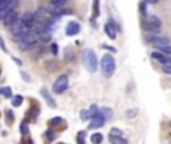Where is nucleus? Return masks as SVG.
<instances>
[{
  "instance_id": "nucleus-1",
  "label": "nucleus",
  "mask_w": 171,
  "mask_h": 144,
  "mask_svg": "<svg viewBox=\"0 0 171 144\" xmlns=\"http://www.w3.org/2000/svg\"><path fill=\"white\" fill-rule=\"evenodd\" d=\"M101 69H102L104 77H107V78L113 77L114 71H116V60L111 54H105L101 59Z\"/></svg>"
},
{
  "instance_id": "nucleus-2",
  "label": "nucleus",
  "mask_w": 171,
  "mask_h": 144,
  "mask_svg": "<svg viewBox=\"0 0 171 144\" xmlns=\"http://www.w3.org/2000/svg\"><path fill=\"white\" fill-rule=\"evenodd\" d=\"M83 63H84V66L87 68L89 72H96V69H98V57H96L95 51L93 50H84V53H83Z\"/></svg>"
},
{
  "instance_id": "nucleus-3",
  "label": "nucleus",
  "mask_w": 171,
  "mask_h": 144,
  "mask_svg": "<svg viewBox=\"0 0 171 144\" xmlns=\"http://www.w3.org/2000/svg\"><path fill=\"white\" fill-rule=\"evenodd\" d=\"M38 41H39V33L35 32V30H27L26 33L21 36L20 47L21 50H29L30 47H33Z\"/></svg>"
},
{
  "instance_id": "nucleus-4",
  "label": "nucleus",
  "mask_w": 171,
  "mask_h": 144,
  "mask_svg": "<svg viewBox=\"0 0 171 144\" xmlns=\"http://www.w3.org/2000/svg\"><path fill=\"white\" fill-rule=\"evenodd\" d=\"M149 33H158L159 30H161V27H162V21H161V18H158L156 15H150L149 18H147V21L144 23L143 26Z\"/></svg>"
},
{
  "instance_id": "nucleus-5",
  "label": "nucleus",
  "mask_w": 171,
  "mask_h": 144,
  "mask_svg": "<svg viewBox=\"0 0 171 144\" xmlns=\"http://www.w3.org/2000/svg\"><path fill=\"white\" fill-rule=\"evenodd\" d=\"M9 29H11V32H12V35H14L15 38H21V36H23V35L29 30V27L24 24V23H23V21H21V18H18V20L15 21V23Z\"/></svg>"
},
{
  "instance_id": "nucleus-6",
  "label": "nucleus",
  "mask_w": 171,
  "mask_h": 144,
  "mask_svg": "<svg viewBox=\"0 0 171 144\" xmlns=\"http://www.w3.org/2000/svg\"><path fill=\"white\" fill-rule=\"evenodd\" d=\"M147 41L150 42L152 45H155V47H162V45H168L170 44V39L167 38V36H159L156 33H150L147 35Z\"/></svg>"
},
{
  "instance_id": "nucleus-7",
  "label": "nucleus",
  "mask_w": 171,
  "mask_h": 144,
  "mask_svg": "<svg viewBox=\"0 0 171 144\" xmlns=\"http://www.w3.org/2000/svg\"><path fill=\"white\" fill-rule=\"evenodd\" d=\"M18 5H20V2H18V0H9L6 5L0 9V20H5L8 15L12 12V11H15V9L18 8Z\"/></svg>"
},
{
  "instance_id": "nucleus-8",
  "label": "nucleus",
  "mask_w": 171,
  "mask_h": 144,
  "mask_svg": "<svg viewBox=\"0 0 171 144\" xmlns=\"http://www.w3.org/2000/svg\"><path fill=\"white\" fill-rule=\"evenodd\" d=\"M69 86V80H68V75H60L57 80H56L54 86H53V90L56 93H63L65 90L68 89Z\"/></svg>"
},
{
  "instance_id": "nucleus-9",
  "label": "nucleus",
  "mask_w": 171,
  "mask_h": 144,
  "mask_svg": "<svg viewBox=\"0 0 171 144\" xmlns=\"http://www.w3.org/2000/svg\"><path fill=\"white\" fill-rule=\"evenodd\" d=\"M105 116L102 114V111H99L96 116L92 117V122L89 123V128L90 129H98V128H102L104 125H105Z\"/></svg>"
},
{
  "instance_id": "nucleus-10",
  "label": "nucleus",
  "mask_w": 171,
  "mask_h": 144,
  "mask_svg": "<svg viewBox=\"0 0 171 144\" xmlns=\"http://www.w3.org/2000/svg\"><path fill=\"white\" fill-rule=\"evenodd\" d=\"M105 33H107V36H108L110 39H116L117 38V29H116L114 21H108L105 24Z\"/></svg>"
},
{
  "instance_id": "nucleus-11",
  "label": "nucleus",
  "mask_w": 171,
  "mask_h": 144,
  "mask_svg": "<svg viewBox=\"0 0 171 144\" xmlns=\"http://www.w3.org/2000/svg\"><path fill=\"white\" fill-rule=\"evenodd\" d=\"M81 30V26L77 23V21H71L68 26H66V35L68 36H74V35H78Z\"/></svg>"
},
{
  "instance_id": "nucleus-12",
  "label": "nucleus",
  "mask_w": 171,
  "mask_h": 144,
  "mask_svg": "<svg viewBox=\"0 0 171 144\" xmlns=\"http://www.w3.org/2000/svg\"><path fill=\"white\" fill-rule=\"evenodd\" d=\"M152 59H155V60H156V62H159L161 65H167V63H168V60H170V57H168L167 54H164V53H161L159 50L152 53Z\"/></svg>"
},
{
  "instance_id": "nucleus-13",
  "label": "nucleus",
  "mask_w": 171,
  "mask_h": 144,
  "mask_svg": "<svg viewBox=\"0 0 171 144\" xmlns=\"http://www.w3.org/2000/svg\"><path fill=\"white\" fill-rule=\"evenodd\" d=\"M51 14L48 9H44V8H41V9H38L36 12H35V20L36 21H44V23H47V18L48 15Z\"/></svg>"
},
{
  "instance_id": "nucleus-14",
  "label": "nucleus",
  "mask_w": 171,
  "mask_h": 144,
  "mask_svg": "<svg viewBox=\"0 0 171 144\" xmlns=\"http://www.w3.org/2000/svg\"><path fill=\"white\" fill-rule=\"evenodd\" d=\"M21 21H23V23H24V24L30 29L32 26H33V23L36 21V20H35V14H33V12H26V14H23Z\"/></svg>"
},
{
  "instance_id": "nucleus-15",
  "label": "nucleus",
  "mask_w": 171,
  "mask_h": 144,
  "mask_svg": "<svg viewBox=\"0 0 171 144\" xmlns=\"http://www.w3.org/2000/svg\"><path fill=\"white\" fill-rule=\"evenodd\" d=\"M17 20H18V12H17V11H12V12L8 15V17L3 21H5V24H6L8 27H11V26H12V24H14Z\"/></svg>"
},
{
  "instance_id": "nucleus-16",
  "label": "nucleus",
  "mask_w": 171,
  "mask_h": 144,
  "mask_svg": "<svg viewBox=\"0 0 171 144\" xmlns=\"http://www.w3.org/2000/svg\"><path fill=\"white\" fill-rule=\"evenodd\" d=\"M41 95L44 96V99L48 102V105L51 107V108H56V101L51 98V95L48 93V90L47 89H41Z\"/></svg>"
},
{
  "instance_id": "nucleus-17",
  "label": "nucleus",
  "mask_w": 171,
  "mask_h": 144,
  "mask_svg": "<svg viewBox=\"0 0 171 144\" xmlns=\"http://www.w3.org/2000/svg\"><path fill=\"white\" fill-rule=\"evenodd\" d=\"M110 141L113 144H126L128 141L122 138V135H110Z\"/></svg>"
},
{
  "instance_id": "nucleus-18",
  "label": "nucleus",
  "mask_w": 171,
  "mask_h": 144,
  "mask_svg": "<svg viewBox=\"0 0 171 144\" xmlns=\"http://www.w3.org/2000/svg\"><path fill=\"white\" fill-rule=\"evenodd\" d=\"M39 41H42V42H50V41H51V33H50V32H47V30L41 32V33H39Z\"/></svg>"
},
{
  "instance_id": "nucleus-19",
  "label": "nucleus",
  "mask_w": 171,
  "mask_h": 144,
  "mask_svg": "<svg viewBox=\"0 0 171 144\" xmlns=\"http://www.w3.org/2000/svg\"><path fill=\"white\" fill-rule=\"evenodd\" d=\"M102 140H104L102 134H99V132H96V134H93V135L90 137V141H92L93 144H99V143H102Z\"/></svg>"
},
{
  "instance_id": "nucleus-20",
  "label": "nucleus",
  "mask_w": 171,
  "mask_h": 144,
  "mask_svg": "<svg viewBox=\"0 0 171 144\" xmlns=\"http://www.w3.org/2000/svg\"><path fill=\"white\" fill-rule=\"evenodd\" d=\"M48 125H50V128H53V126H59V125H63V119H62V117H53V119L48 122Z\"/></svg>"
},
{
  "instance_id": "nucleus-21",
  "label": "nucleus",
  "mask_w": 171,
  "mask_h": 144,
  "mask_svg": "<svg viewBox=\"0 0 171 144\" xmlns=\"http://www.w3.org/2000/svg\"><path fill=\"white\" fill-rule=\"evenodd\" d=\"M0 95L5 98H12V89L11 87H0Z\"/></svg>"
},
{
  "instance_id": "nucleus-22",
  "label": "nucleus",
  "mask_w": 171,
  "mask_h": 144,
  "mask_svg": "<svg viewBox=\"0 0 171 144\" xmlns=\"http://www.w3.org/2000/svg\"><path fill=\"white\" fill-rule=\"evenodd\" d=\"M20 131H21V134H23V135H27V134H29V122H27V119L21 122Z\"/></svg>"
},
{
  "instance_id": "nucleus-23",
  "label": "nucleus",
  "mask_w": 171,
  "mask_h": 144,
  "mask_svg": "<svg viewBox=\"0 0 171 144\" xmlns=\"http://www.w3.org/2000/svg\"><path fill=\"white\" fill-rule=\"evenodd\" d=\"M5 114H6V125H8V126H11V125L14 123V119H15L14 113H12L11 110H6V113H5Z\"/></svg>"
},
{
  "instance_id": "nucleus-24",
  "label": "nucleus",
  "mask_w": 171,
  "mask_h": 144,
  "mask_svg": "<svg viewBox=\"0 0 171 144\" xmlns=\"http://www.w3.org/2000/svg\"><path fill=\"white\" fill-rule=\"evenodd\" d=\"M21 104H23V96L21 95L12 96V105H14V107H20Z\"/></svg>"
},
{
  "instance_id": "nucleus-25",
  "label": "nucleus",
  "mask_w": 171,
  "mask_h": 144,
  "mask_svg": "<svg viewBox=\"0 0 171 144\" xmlns=\"http://www.w3.org/2000/svg\"><path fill=\"white\" fill-rule=\"evenodd\" d=\"M158 50L161 51V53H164V54H171V45L168 44V45H162V47H158Z\"/></svg>"
},
{
  "instance_id": "nucleus-26",
  "label": "nucleus",
  "mask_w": 171,
  "mask_h": 144,
  "mask_svg": "<svg viewBox=\"0 0 171 144\" xmlns=\"http://www.w3.org/2000/svg\"><path fill=\"white\" fill-rule=\"evenodd\" d=\"M80 117H81V120H89V119H92L90 111H87V110H81V111H80Z\"/></svg>"
},
{
  "instance_id": "nucleus-27",
  "label": "nucleus",
  "mask_w": 171,
  "mask_h": 144,
  "mask_svg": "<svg viewBox=\"0 0 171 144\" xmlns=\"http://www.w3.org/2000/svg\"><path fill=\"white\" fill-rule=\"evenodd\" d=\"M99 15V0H95L93 2V17H98Z\"/></svg>"
},
{
  "instance_id": "nucleus-28",
  "label": "nucleus",
  "mask_w": 171,
  "mask_h": 144,
  "mask_svg": "<svg viewBox=\"0 0 171 144\" xmlns=\"http://www.w3.org/2000/svg\"><path fill=\"white\" fill-rule=\"evenodd\" d=\"M84 140H86V132L81 131V132L78 134V137H77V141H78V144H84Z\"/></svg>"
},
{
  "instance_id": "nucleus-29",
  "label": "nucleus",
  "mask_w": 171,
  "mask_h": 144,
  "mask_svg": "<svg viewBox=\"0 0 171 144\" xmlns=\"http://www.w3.org/2000/svg\"><path fill=\"white\" fill-rule=\"evenodd\" d=\"M162 72L167 74V75H171V65L167 63V65H162Z\"/></svg>"
},
{
  "instance_id": "nucleus-30",
  "label": "nucleus",
  "mask_w": 171,
  "mask_h": 144,
  "mask_svg": "<svg viewBox=\"0 0 171 144\" xmlns=\"http://www.w3.org/2000/svg\"><path fill=\"white\" fill-rule=\"evenodd\" d=\"M66 2L68 0H51V5H54V6H65Z\"/></svg>"
},
{
  "instance_id": "nucleus-31",
  "label": "nucleus",
  "mask_w": 171,
  "mask_h": 144,
  "mask_svg": "<svg viewBox=\"0 0 171 144\" xmlns=\"http://www.w3.org/2000/svg\"><path fill=\"white\" fill-rule=\"evenodd\" d=\"M99 108H98V107H96V105H92V107H90V116L93 117V116H96V114H98V113H99Z\"/></svg>"
},
{
  "instance_id": "nucleus-32",
  "label": "nucleus",
  "mask_w": 171,
  "mask_h": 144,
  "mask_svg": "<svg viewBox=\"0 0 171 144\" xmlns=\"http://www.w3.org/2000/svg\"><path fill=\"white\" fill-rule=\"evenodd\" d=\"M101 111H102V114L105 116V119H111V117H113V113H111L108 108H102Z\"/></svg>"
},
{
  "instance_id": "nucleus-33",
  "label": "nucleus",
  "mask_w": 171,
  "mask_h": 144,
  "mask_svg": "<svg viewBox=\"0 0 171 144\" xmlns=\"http://www.w3.org/2000/svg\"><path fill=\"white\" fill-rule=\"evenodd\" d=\"M110 135H122V131L119 129V128H113V129L110 131Z\"/></svg>"
},
{
  "instance_id": "nucleus-34",
  "label": "nucleus",
  "mask_w": 171,
  "mask_h": 144,
  "mask_svg": "<svg viewBox=\"0 0 171 144\" xmlns=\"http://www.w3.org/2000/svg\"><path fill=\"white\" fill-rule=\"evenodd\" d=\"M140 11H141V14H143V15H146V14H147V12H146V2L140 5Z\"/></svg>"
},
{
  "instance_id": "nucleus-35",
  "label": "nucleus",
  "mask_w": 171,
  "mask_h": 144,
  "mask_svg": "<svg viewBox=\"0 0 171 144\" xmlns=\"http://www.w3.org/2000/svg\"><path fill=\"white\" fill-rule=\"evenodd\" d=\"M47 135H48V140H54V134H53V129H48V131H47Z\"/></svg>"
},
{
  "instance_id": "nucleus-36",
  "label": "nucleus",
  "mask_w": 171,
  "mask_h": 144,
  "mask_svg": "<svg viewBox=\"0 0 171 144\" xmlns=\"http://www.w3.org/2000/svg\"><path fill=\"white\" fill-rule=\"evenodd\" d=\"M51 51H53V54H54V56H57L59 50H57V45H56V44H53V45H51Z\"/></svg>"
},
{
  "instance_id": "nucleus-37",
  "label": "nucleus",
  "mask_w": 171,
  "mask_h": 144,
  "mask_svg": "<svg viewBox=\"0 0 171 144\" xmlns=\"http://www.w3.org/2000/svg\"><path fill=\"white\" fill-rule=\"evenodd\" d=\"M135 114H137V110H129L128 113H126V116L128 117H134Z\"/></svg>"
},
{
  "instance_id": "nucleus-38",
  "label": "nucleus",
  "mask_w": 171,
  "mask_h": 144,
  "mask_svg": "<svg viewBox=\"0 0 171 144\" xmlns=\"http://www.w3.org/2000/svg\"><path fill=\"white\" fill-rule=\"evenodd\" d=\"M102 48H105V50H108V51H111V53H116V48H114V47H108V45H102Z\"/></svg>"
},
{
  "instance_id": "nucleus-39",
  "label": "nucleus",
  "mask_w": 171,
  "mask_h": 144,
  "mask_svg": "<svg viewBox=\"0 0 171 144\" xmlns=\"http://www.w3.org/2000/svg\"><path fill=\"white\" fill-rule=\"evenodd\" d=\"M0 48H2L3 51H6V47H5V42H3V39H2V36H0Z\"/></svg>"
},
{
  "instance_id": "nucleus-40",
  "label": "nucleus",
  "mask_w": 171,
  "mask_h": 144,
  "mask_svg": "<svg viewBox=\"0 0 171 144\" xmlns=\"http://www.w3.org/2000/svg\"><path fill=\"white\" fill-rule=\"evenodd\" d=\"M144 2H146V3H149V5H156L159 0H144Z\"/></svg>"
},
{
  "instance_id": "nucleus-41",
  "label": "nucleus",
  "mask_w": 171,
  "mask_h": 144,
  "mask_svg": "<svg viewBox=\"0 0 171 144\" xmlns=\"http://www.w3.org/2000/svg\"><path fill=\"white\" fill-rule=\"evenodd\" d=\"M8 2H9V0H0V9H2L3 6H5V5H6Z\"/></svg>"
},
{
  "instance_id": "nucleus-42",
  "label": "nucleus",
  "mask_w": 171,
  "mask_h": 144,
  "mask_svg": "<svg viewBox=\"0 0 171 144\" xmlns=\"http://www.w3.org/2000/svg\"><path fill=\"white\" fill-rule=\"evenodd\" d=\"M21 77H23V78H24V80H27V81H29V80H30V78H29V77L26 75V74H24V72H21Z\"/></svg>"
},
{
  "instance_id": "nucleus-43",
  "label": "nucleus",
  "mask_w": 171,
  "mask_h": 144,
  "mask_svg": "<svg viewBox=\"0 0 171 144\" xmlns=\"http://www.w3.org/2000/svg\"><path fill=\"white\" fill-rule=\"evenodd\" d=\"M14 60H15L17 63H18V65H21V60H20V59H17V57H14Z\"/></svg>"
},
{
  "instance_id": "nucleus-44",
  "label": "nucleus",
  "mask_w": 171,
  "mask_h": 144,
  "mask_svg": "<svg viewBox=\"0 0 171 144\" xmlns=\"http://www.w3.org/2000/svg\"><path fill=\"white\" fill-rule=\"evenodd\" d=\"M168 63H170V65H171V57H170V60H168Z\"/></svg>"
},
{
  "instance_id": "nucleus-45",
  "label": "nucleus",
  "mask_w": 171,
  "mask_h": 144,
  "mask_svg": "<svg viewBox=\"0 0 171 144\" xmlns=\"http://www.w3.org/2000/svg\"><path fill=\"white\" fill-rule=\"evenodd\" d=\"M0 75H2V71H0Z\"/></svg>"
},
{
  "instance_id": "nucleus-46",
  "label": "nucleus",
  "mask_w": 171,
  "mask_h": 144,
  "mask_svg": "<svg viewBox=\"0 0 171 144\" xmlns=\"http://www.w3.org/2000/svg\"><path fill=\"white\" fill-rule=\"evenodd\" d=\"M0 116H2V114H0Z\"/></svg>"
}]
</instances>
